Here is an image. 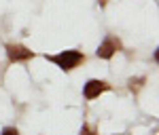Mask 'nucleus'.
I'll return each mask as SVG.
<instances>
[{"mask_svg":"<svg viewBox=\"0 0 159 135\" xmlns=\"http://www.w3.org/2000/svg\"><path fill=\"white\" fill-rule=\"evenodd\" d=\"M47 59L49 61H53L57 68H61L64 72H70V70H74L76 65H81V63L85 61V55L81 53V51H74V49H68V51H61V53H57V55H47Z\"/></svg>","mask_w":159,"mask_h":135,"instance_id":"obj_1","label":"nucleus"},{"mask_svg":"<svg viewBox=\"0 0 159 135\" xmlns=\"http://www.w3.org/2000/svg\"><path fill=\"white\" fill-rule=\"evenodd\" d=\"M121 49V42H119V38L115 36H106L102 42H100L98 51H96V55H98L100 59H110L117 51Z\"/></svg>","mask_w":159,"mask_h":135,"instance_id":"obj_2","label":"nucleus"},{"mask_svg":"<svg viewBox=\"0 0 159 135\" xmlns=\"http://www.w3.org/2000/svg\"><path fill=\"white\" fill-rule=\"evenodd\" d=\"M110 86L108 82H104V80H98V78H91V80H87L85 85H83V97L85 99H96L100 93H104V91H108Z\"/></svg>","mask_w":159,"mask_h":135,"instance_id":"obj_3","label":"nucleus"},{"mask_svg":"<svg viewBox=\"0 0 159 135\" xmlns=\"http://www.w3.org/2000/svg\"><path fill=\"white\" fill-rule=\"evenodd\" d=\"M7 55L13 63H19V61H28L34 57V51H30L24 44H7Z\"/></svg>","mask_w":159,"mask_h":135,"instance_id":"obj_4","label":"nucleus"},{"mask_svg":"<svg viewBox=\"0 0 159 135\" xmlns=\"http://www.w3.org/2000/svg\"><path fill=\"white\" fill-rule=\"evenodd\" d=\"M140 82H144V78H132V80H129V89H132V91H138V89H140Z\"/></svg>","mask_w":159,"mask_h":135,"instance_id":"obj_5","label":"nucleus"},{"mask_svg":"<svg viewBox=\"0 0 159 135\" xmlns=\"http://www.w3.org/2000/svg\"><path fill=\"white\" fill-rule=\"evenodd\" d=\"M81 135H98V133H96V129H93V127H89V124H83V129H81Z\"/></svg>","mask_w":159,"mask_h":135,"instance_id":"obj_6","label":"nucleus"},{"mask_svg":"<svg viewBox=\"0 0 159 135\" xmlns=\"http://www.w3.org/2000/svg\"><path fill=\"white\" fill-rule=\"evenodd\" d=\"M0 135H19V131H17L15 127H4V129L0 131Z\"/></svg>","mask_w":159,"mask_h":135,"instance_id":"obj_7","label":"nucleus"},{"mask_svg":"<svg viewBox=\"0 0 159 135\" xmlns=\"http://www.w3.org/2000/svg\"><path fill=\"white\" fill-rule=\"evenodd\" d=\"M100 2H102V4H104V2H106V0H100Z\"/></svg>","mask_w":159,"mask_h":135,"instance_id":"obj_8","label":"nucleus"}]
</instances>
